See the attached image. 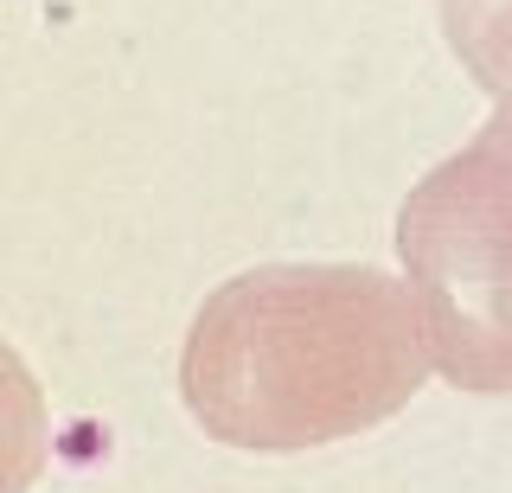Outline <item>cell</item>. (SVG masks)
Masks as SVG:
<instances>
[{"mask_svg":"<svg viewBox=\"0 0 512 493\" xmlns=\"http://www.w3.org/2000/svg\"><path fill=\"white\" fill-rule=\"evenodd\" d=\"M404 295L429 372L455 391L512 397V97L397 212Z\"/></svg>","mask_w":512,"mask_h":493,"instance_id":"obj_2","label":"cell"},{"mask_svg":"<svg viewBox=\"0 0 512 493\" xmlns=\"http://www.w3.org/2000/svg\"><path fill=\"white\" fill-rule=\"evenodd\" d=\"M442 33L487 97H512V0H442Z\"/></svg>","mask_w":512,"mask_h":493,"instance_id":"obj_4","label":"cell"},{"mask_svg":"<svg viewBox=\"0 0 512 493\" xmlns=\"http://www.w3.org/2000/svg\"><path fill=\"white\" fill-rule=\"evenodd\" d=\"M429 346L404 282L372 263H263L199 308L180 353L192 423L224 449L295 455L391 423Z\"/></svg>","mask_w":512,"mask_h":493,"instance_id":"obj_1","label":"cell"},{"mask_svg":"<svg viewBox=\"0 0 512 493\" xmlns=\"http://www.w3.org/2000/svg\"><path fill=\"white\" fill-rule=\"evenodd\" d=\"M52 455V410L26 359L0 340V493H32Z\"/></svg>","mask_w":512,"mask_h":493,"instance_id":"obj_3","label":"cell"}]
</instances>
